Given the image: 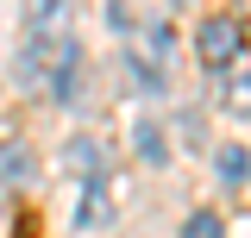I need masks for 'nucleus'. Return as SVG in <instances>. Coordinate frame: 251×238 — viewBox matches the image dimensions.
Masks as SVG:
<instances>
[{"mask_svg":"<svg viewBox=\"0 0 251 238\" xmlns=\"http://www.w3.org/2000/svg\"><path fill=\"white\" fill-rule=\"evenodd\" d=\"M239 50H245V19H239V13H214V19H201V31H195V57L207 63V69H226Z\"/></svg>","mask_w":251,"mask_h":238,"instance_id":"1","label":"nucleus"},{"mask_svg":"<svg viewBox=\"0 0 251 238\" xmlns=\"http://www.w3.org/2000/svg\"><path fill=\"white\" fill-rule=\"evenodd\" d=\"M220 107L232 119H251V50H239V57L220 69Z\"/></svg>","mask_w":251,"mask_h":238,"instance_id":"2","label":"nucleus"},{"mask_svg":"<svg viewBox=\"0 0 251 238\" xmlns=\"http://www.w3.org/2000/svg\"><path fill=\"white\" fill-rule=\"evenodd\" d=\"M69 219H75V232H100V226L113 219V194H107V182H82Z\"/></svg>","mask_w":251,"mask_h":238,"instance_id":"3","label":"nucleus"},{"mask_svg":"<svg viewBox=\"0 0 251 238\" xmlns=\"http://www.w3.org/2000/svg\"><path fill=\"white\" fill-rule=\"evenodd\" d=\"M63 163H69V176H82V182H107V144L88 138V132L63 144Z\"/></svg>","mask_w":251,"mask_h":238,"instance_id":"4","label":"nucleus"},{"mask_svg":"<svg viewBox=\"0 0 251 238\" xmlns=\"http://www.w3.org/2000/svg\"><path fill=\"white\" fill-rule=\"evenodd\" d=\"M75 0H25V38H63Z\"/></svg>","mask_w":251,"mask_h":238,"instance_id":"5","label":"nucleus"},{"mask_svg":"<svg viewBox=\"0 0 251 238\" xmlns=\"http://www.w3.org/2000/svg\"><path fill=\"white\" fill-rule=\"evenodd\" d=\"M132 144H138L145 163H170V138H163V125H157V119H138V125H132Z\"/></svg>","mask_w":251,"mask_h":238,"instance_id":"6","label":"nucleus"},{"mask_svg":"<svg viewBox=\"0 0 251 238\" xmlns=\"http://www.w3.org/2000/svg\"><path fill=\"white\" fill-rule=\"evenodd\" d=\"M31 169H38V163H31L25 144H0V182H6V188H25Z\"/></svg>","mask_w":251,"mask_h":238,"instance_id":"7","label":"nucleus"},{"mask_svg":"<svg viewBox=\"0 0 251 238\" xmlns=\"http://www.w3.org/2000/svg\"><path fill=\"white\" fill-rule=\"evenodd\" d=\"M182 238H226V226H220V213H207V207H195L182 219Z\"/></svg>","mask_w":251,"mask_h":238,"instance_id":"8","label":"nucleus"},{"mask_svg":"<svg viewBox=\"0 0 251 238\" xmlns=\"http://www.w3.org/2000/svg\"><path fill=\"white\" fill-rule=\"evenodd\" d=\"M214 169H220V182H226V188H239L251 163H245V150H220V163H214Z\"/></svg>","mask_w":251,"mask_h":238,"instance_id":"9","label":"nucleus"},{"mask_svg":"<svg viewBox=\"0 0 251 238\" xmlns=\"http://www.w3.org/2000/svg\"><path fill=\"white\" fill-rule=\"evenodd\" d=\"M170 6H182V0H170Z\"/></svg>","mask_w":251,"mask_h":238,"instance_id":"10","label":"nucleus"}]
</instances>
